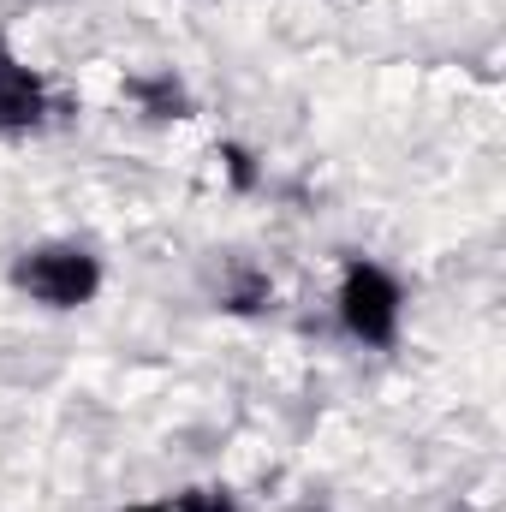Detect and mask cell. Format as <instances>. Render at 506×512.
Wrapping results in <instances>:
<instances>
[{"label":"cell","instance_id":"5b68a950","mask_svg":"<svg viewBox=\"0 0 506 512\" xmlns=\"http://www.w3.org/2000/svg\"><path fill=\"white\" fill-rule=\"evenodd\" d=\"M268 304H274V280L256 274V268H239V274L227 280V292H221V310H233V316H256V310H268Z\"/></svg>","mask_w":506,"mask_h":512},{"label":"cell","instance_id":"277c9868","mask_svg":"<svg viewBox=\"0 0 506 512\" xmlns=\"http://www.w3.org/2000/svg\"><path fill=\"white\" fill-rule=\"evenodd\" d=\"M126 96L137 102V114L143 120H191V90L173 78V72H137V78H126Z\"/></svg>","mask_w":506,"mask_h":512},{"label":"cell","instance_id":"52a82bcc","mask_svg":"<svg viewBox=\"0 0 506 512\" xmlns=\"http://www.w3.org/2000/svg\"><path fill=\"white\" fill-rule=\"evenodd\" d=\"M173 512H239L233 489H215V483H197V489H179Z\"/></svg>","mask_w":506,"mask_h":512},{"label":"cell","instance_id":"3957f363","mask_svg":"<svg viewBox=\"0 0 506 512\" xmlns=\"http://www.w3.org/2000/svg\"><path fill=\"white\" fill-rule=\"evenodd\" d=\"M42 120H48V84L0 36V137H24V131H36Z\"/></svg>","mask_w":506,"mask_h":512},{"label":"cell","instance_id":"7a4b0ae2","mask_svg":"<svg viewBox=\"0 0 506 512\" xmlns=\"http://www.w3.org/2000/svg\"><path fill=\"white\" fill-rule=\"evenodd\" d=\"M12 286L42 310H84L102 292V256L84 245H36L12 262Z\"/></svg>","mask_w":506,"mask_h":512},{"label":"cell","instance_id":"8992f818","mask_svg":"<svg viewBox=\"0 0 506 512\" xmlns=\"http://www.w3.org/2000/svg\"><path fill=\"white\" fill-rule=\"evenodd\" d=\"M215 161L227 167V185H233V191H256V185H262V167H256V155L245 143H221Z\"/></svg>","mask_w":506,"mask_h":512},{"label":"cell","instance_id":"ba28073f","mask_svg":"<svg viewBox=\"0 0 506 512\" xmlns=\"http://www.w3.org/2000/svg\"><path fill=\"white\" fill-rule=\"evenodd\" d=\"M120 512H173V501H131V507H120Z\"/></svg>","mask_w":506,"mask_h":512},{"label":"cell","instance_id":"6da1fadb","mask_svg":"<svg viewBox=\"0 0 506 512\" xmlns=\"http://www.w3.org/2000/svg\"><path fill=\"white\" fill-rule=\"evenodd\" d=\"M334 316H340V328H346L358 346L387 352V346L399 340V322H405V292H399V280H393L381 262L352 256L346 274H340V292H334Z\"/></svg>","mask_w":506,"mask_h":512}]
</instances>
